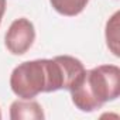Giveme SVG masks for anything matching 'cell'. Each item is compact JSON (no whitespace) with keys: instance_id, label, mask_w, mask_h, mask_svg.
<instances>
[{"instance_id":"cell-1","label":"cell","mask_w":120,"mask_h":120,"mask_svg":"<svg viewBox=\"0 0 120 120\" xmlns=\"http://www.w3.org/2000/svg\"><path fill=\"white\" fill-rule=\"evenodd\" d=\"M69 92L76 109L85 113L95 112L120 96V69L117 65L86 69L82 81Z\"/></svg>"},{"instance_id":"cell-2","label":"cell","mask_w":120,"mask_h":120,"mask_svg":"<svg viewBox=\"0 0 120 120\" xmlns=\"http://www.w3.org/2000/svg\"><path fill=\"white\" fill-rule=\"evenodd\" d=\"M34 41H35L34 24L26 17L14 20L4 35V45L13 55H24L33 47Z\"/></svg>"},{"instance_id":"cell-3","label":"cell","mask_w":120,"mask_h":120,"mask_svg":"<svg viewBox=\"0 0 120 120\" xmlns=\"http://www.w3.org/2000/svg\"><path fill=\"white\" fill-rule=\"evenodd\" d=\"M44 117L41 105L33 99H17L10 105L11 120H42Z\"/></svg>"},{"instance_id":"cell-4","label":"cell","mask_w":120,"mask_h":120,"mask_svg":"<svg viewBox=\"0 0 120 120\" xmlns=\"http://www.w3.org/2000/svg\"><path fill=\"white\" fill-rule=\"evenodd\" d=\"M49 3L52 9L61 16L75 17L85 10L89 0H49Z\"/></svg>"},{"instance_id":"cell-5","label":"cell","mask_w":120,"mask_h":120,"mask_svg":"<svg viewBox=\"0 0 120 120\" xmlns=\"http://www.w3.org/2000/svg\"><path fill=\"white\" fill-rule=\"evenodd\" d=\"M119 17L120 13L116 11L106 23L105 37H106V45L112 51L114 56H119Z\"/></svg>"},{"instance_id":"cell-6","label":"cell","mask_w":120,"mask_h":120,"mask_svg":"<svg viewBox=\"0 0 120 120\" xmlns=\"http://www.w3.org/2000/svg\"><path fill=\"white\" fill-rule=\"evenodd\" d=\"M4 13H6V0H0V24H2Z\"/></svg>"},{"instance_id":"cell-7","label":"cell","mask_w":120,"mask_h":120,"mask_svg":"<svg viewBox=\"0 0 120 120\" xmlns=\"http://www.w3.org/2000/svg\"><path fill=\"white\" fill-rule=\"evenodd\" d=\"M0 119H2V110H0Z\"/></svg>"}]
</instances>
